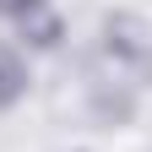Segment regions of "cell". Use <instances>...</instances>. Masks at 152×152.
<instances>
[{
  "label": "cell",
  "instance_id": "obj_1",
  "mask_svg": "<svg viewBox=\"0 0 152 152\" xmlns=\"http://www.w3.org/2000/svg\"><path fill=\"white\" fill-rule=\"evenodd\" d=\"M22 82H27V76H22V60H16L11 49H0V103H11L16 92H22Z\"/></svg>",
  "mask_w": 152,
  "mask_h": 152
}]
</instances>
